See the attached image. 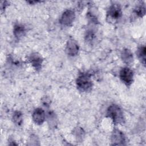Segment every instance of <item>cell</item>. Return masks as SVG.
I'll list each match as a JSON object with an SVG mask.
<instances>
[{
    "label": "cell",
    "mask_w": 146,
    "mask_h": 146,
    "mask_svg": "<svg viewBox=\"0 0 146 146\" xmlns=\"http://www.w3.org/2000/svg\"><path fill=\"white\" fill-rule=\"evenodd\" d=\"M77 88L81 92H87L91 91L93 87V82L91 75L88 72L80 73L76 80Z\"/></svg>",
    "instance_id": "1"
},
{
    "label": "cell",
    "mask_w": 146,
    "mask_h": 146,
    "mask_svg": "<svg viewBox=\"0 0 146 146\" xmlns=\"http://www.w3.org/2000/svg\"><path fill=\"white\" fill-rule=\"evenodd\" d=\"M107 117L110 118L114 124H123L124 123V117L122 110L117 104L110 105L107 108Z\"/></svg>",
    "instance_id": "2"
},
{
    "label": "cell",
    "mask_w": 146,
    "mask_h": 146,
    "mask_svg": "<svg viewBox=\"0 0 146 146\" xmlns=\"http://www.w3.org/2000/svg\"><path fill=\"white\" fill-rule=\"evenodd\" d=\"M122 16V10L119 4L113 3L108 8L106 20L109 23H115L117 22Z\"/></svg>",
    "instance_id": "3"
},
{
    "label": "cell",
    "mask_w": 146,
    "mask_h": 146,
    "mask_svg": "<svg viewBox=\"0 0 146 146\" xmlns=\"http://www.w3.org/2000/svg\"><path fill=\"white\" fill-rule=\"evenodd\" d=\"M119 77L127 86H129L133 82V72L129 68L124 67L119 72Z\"/></svg>",
    "instance_id": "4"
},
{
    "label": "cell",
    "mask_w": 146,
    "mask_h": 146,
    "mask_svg": "<svg viewBox=\"0 0 146 146\" xmlns=\"http://www.w3.org/2000/svg\"><path fill=\"white\" fill-rule=\"evenodd\" d=\"M125 137L123 132L118 129H114L111 135V143L112 145H125Z\"/></svg>",
    "instance_id": "5"
},
{
    "label": "cell",
    "mask_w": 146,
    "mask_h": 146,
    "mask_svg": "<svg viewBox=\"0 0 146 146\" xmlns=\"http://www.w3.org/2000/svg\"><path fill=\"white\" fill-rule=\"evenodd\" d=\"M75 18V12L71 9H68L64 11L62 14L60 18L59 22L63 26H70L72 24Z\"/></svg>",
    "instance_id": "6"
},
{
    "label": "cell",
    "mask_w": 146,
    "mask_h": 146,
    "mask_svg": "<svg viewBox=\"0 0 146 146\" xmlns=\"http://www.w3.org/2000/svg\"><path fill=\"white\" fill-rule=\"evenodd\" d=\"M28 60L31 63L34 69L39 71L42 68L43 58L38 52H33L28 56Z\"/></svg>",
    "instance_id": "7"
},
{
    "label": "cell",
    "mask_w": 146,
    "mask_h": 146,
    "mask_svg": "<svg viewBox=\"0 0 146 146\" xmlns=\"http://www.w3.org/2000/svg\"><path fill=\"white\" fill-rule=\"evenodd\" d=\"M79 50V46L77 42L72 39H69L66 44V51L71 56H75L78 55Z\"/></svg>",
    "instance_id": "8"
},
{
    "label": "cell",
    "mask_w": 146,
    "mask_h": 146,
    "mask_svg": "<svg viewBox=\"0 0 146 146\" xmlns=\"http://www.w3.org/2000/svg\"><path fill=\"white\" fill-rule=\"evenodd\" d=\"M34 122L37 125L42 124L46 119V114L44 110L40 108H36L32 114Z\"/></svg>",
    "instance_id": "9"
},
{
    "label": "cell",
    "mask_w": 146,
    "mask_h": 146,
    "mask_svg": "<svg viewBox=\"0 0 146 146\" xmlns=\"http://www.w3.org/2000/svg\"><path fill=\"white\" fill-rule=\"evenodd\" d=\"M121 58L124 63L127 64H130L133 62V56L130 50L124 48L121 53Z\"/></svg>",
    "instance_id": "10"
},
{
    "label": "cell",
    "mask_w": 146,
    "mask_h": 146,
    "mask_svg": "<svg viewBox=\"0 0 146 146\" xmlns=\"http://www.w3.org/2000/svg\"><path fill=\"white\" fill-rule=\"evenodd\" d=\"M26 33L25 27L21 23H16L14 26L13 28V34L14 36L17 39H19L23 36L25 35Z\"/></svg>",
    "instance_id": "11"
},
{
    "label": "cell",
    "mask_w": 146,
    "mask_h": 146,
    "mask_svg": "<svg viewBox=\"0 0 146 146\" xmlns=\"http://www.w3.org/2000/svg\"><path fill=\"white\" fill-rule=\"evenodd\" d=\"M145 46H140L137 50V56L144 66H145Z\"/></svg>",
    "instance_id": "12"
},
{
    "label": "cell",
    "mask_w": 146,
    "mask_h": 146,
    "mask_svg": "<svg viewBox=\"0 0 146 146\" xmlns=\"http://www.w3.org/2000/svg\"><path fill=\"white\" fill-rule=\"evenodd\" d=\"M13 121L17 125H21L23 121L22 113L18 111H16L14 112L12 116Z\"/></svg>",
    "instance_id": "13"
},
{
    "label": "cell",
    "mask_w": 146,
    "mask_h": 146,
    "mask_svg": "<svg viewBox=\"0 0 146 146\" xmlns=\"http://www.w3.org/2000/svg\"><path fill=\"white\" fill-rule=\"evenodd\" d=\"M140 5L136 7L134 12L136 15L139 17H143L145 14V7L144 3L139 4Z\"/></svg>",
    "instance_id": "14"
},
{
    "label": "cell",
    "mask_w": 146,
    "mask_h": 146,
    "mask_svg": "<svg viewBox=\"0 0 146 146\" xmlns=\"http://www.w3.org/2000/svg\"><path fill=\"white\" fill-rule=\"evenodd\" d=\"M73 133L75 135V137L78 140L82 141L84 136V131L80 127H76L74 129Z\"/></svg>",
    "instance_id": "15"
},
{
    "label": "cell",
    "mask_w": 146,
    "mask_h": 146,
    "mask_svg": "<svg viewBox=\"0 0 146 146\" xmlns=\"http://www.w3.org/2000/svg\"><path fill=\"white\" fill-rule=\"evenodd\" d=\"M95 36V31H94L93 29H89L86 31V35H85V39L86 41L88 42H91L92 41L94 40Z\"/></svg>",
    "instance_id": "16"
},
{
    "label": "cell",
    "mask_w": 146,
    "mask_h": 146,
    "mask_svg": "<svg viewBox=\"0 0 146 146\" xmlns=\"http://www.w3.org/2000/svg\"><path fill=\"white\" fill-rule=\"evenodd\" d=\"M8 5V2L7 1H1V10L2 11L4 10L6 6Z\"/></svg>",
    "instance_id": "17"
}]
</instances>
